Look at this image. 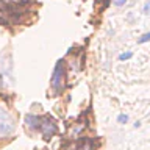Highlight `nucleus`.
<instances>
[{"label": "nucleus", "mask_w": 150, "mask_h": 150, "mask_svg": "<svg viewBox=\"0 0 150 150\" xmlns=\"http://www.w3.org/2000/svg\"><path fill=\"white\" fill-rule=\"evenodd\" d=\"M125 2H127V0H112V3H114L116 6H122Z\"/></svg>", "instance_id": "nucleus-7"}, {"label": "nucleus", "mask_w": 150, "mask_h": 150, "mask_svg": "<svg viewBox=\"0 0 150 150\" xmlns=\"http://www.w3.org/2000/svg\"><path fill=\"white\" fill-rule=\"evenodd\" d=\"M117 120H119L120 124H125V122H128V116H124V114H120L119 117H117Z\"/></svg>", "instance_id": "nucleus-5"}, {"label": "nucleus", "mask_w": 150, "mask_h": 150, "mask_svg": "<svg viewBox=\"0 0 150 150\" xmlns=\"http://www.w3.org/2000/svg\"><path fill=\"white\" fill-rule=\"evenodd\" d=\"M149 41H150V31L145 33V35H142V36H141L139 39H138L139 44H145V42H149Z\"/></svg>", "instance_id": "nucleus-3"}, {"label": "nucleus", "mask_w": 150, "mask_h": 150, "mask_svg": "<svg viewBox=\"0 0 150 150\" xmlns=\"http://www.w3.org/2000/svg\"><path fill=\"white\" fill-rule=\"evenodd\" d=\"M144 13H145V14H149V16H150V0H149V2L144 5Z\"/></svg>", "instance_id": "nucleus-6"}, {"label": "nucleus", "mask_w": 150, "mask_h": 150, "mask_svg": "<svg viewBox=\"0 0 150 150\" xmlns=\"http://www.w3.org/2000/svg\"><path fill=\"white\" fill-rule=\"evenodd\" d=\"M50 84L56 94L63 92V89H64V63H63V59H59L56 63L53 75L50 78Z\"/></svg>", "instance_id": "nucleus-1"}, {"label": "nucleus", "mask_w": 150, "mask_h": 150, "mask_svg": "<svg viewBox=\"0 0 150 150\" xmlns=\"http://www.w3.org/2000/svg\"><path fill=\"white\" fill-rule=\"evenodd\" d=\"M131 56H133V53H131V52H127V53H120V55H119V59H120V61H124V59H130Z\"/></svg>", "instance_id": "nucleus-4"}, {"label": "nucleus", "mask_w": 150, "mask_h": 150, "mask_svg": "<svg viewBox=\"0 0 150 150\" xmlns=\"http://www.w3.org/2000/svg\"><path fill=\"white\" fill-rule=\"evenodd\" d=\"M38 128L41 130V133L44 134L45 139H49L50 136H53L56 133V124L55 120H52L50 117H39V125Z\"/></svg>", "instance_id": "nucleus-2"}]
</instances>
